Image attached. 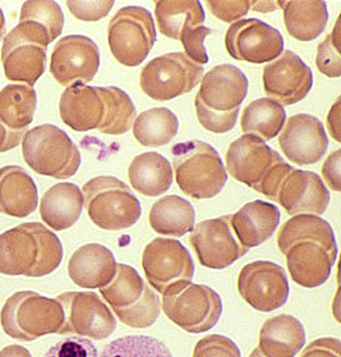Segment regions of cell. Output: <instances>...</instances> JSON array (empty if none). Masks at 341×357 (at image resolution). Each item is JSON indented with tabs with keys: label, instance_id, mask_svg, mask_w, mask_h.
Returning a JSON list of instances; mask_svg holds the SVG:
<instances>
[{
	"label": "cell",
	"instance_id": "21",
	"mask_svg": "<svg viewBox=\"0 0 341 357\" xmlns=\"http://www.w3.org/2000/svg\"><path fill=\"white\" fill-rule=\"evenodd\" d=\"M247 92L245 73L231 64H222L202 77L196 98L211 112H230L239 109Z\"/></svg>",
	"mask_w": 341,
	"mask_h": 357
},
{
	"label": "cell",
	"instance_id": "20",
	"mask_svg": "<svg viewBox=\"0 0 341 357\" xmlns=\"http://www.w3.org/2000/svg\"><path fill=\"white\" fill-rule=\"evenodd\" d=\"M276 202L288 215H324L330 203V193L317 174L293 170L277 192Z\"/></svg>",
	"mask_w": 341,
	"mask_h": 357
},
{
	"label": "cell",
	"instance_id": "39",
	"mask_svg": "<svg viewBox=\"0 0 341 357\" xmlns=\"http://www.w3.org/2000/svg\"><path fill=\"white\" fill-rule=\"evenodd\" d=\"M113 310L115 312L117 318L128 327L147 328L151 327L159 318L161 305L155 291L147 284H145V290L141 298H138L133 305Z\"/></svg>",
	"mask_w": 341,
	"mask_h": 357
},
{
	"label": "cell",
	"instance_id": "3",
	"mask_svg": "<svg viewBox=\"0 0 341 357\" xmlns=\"http://www.w3.org/2000/svg\"><path fill=\"white\" fill-rule=\"evenodd\" d=\"M225 160L226 174L273 202L284 178L294 170L275 149L249 134L230 144Z\"/></svg>",
	"mask_w": 341,
	"mask_h": 357
},
{
	"label": "cell",
	"instance_id": "10",
	"mask_svg": "<svg viewBox=\"0 0 341 357\" xmlns=\"http://www.w3.org/2000/svg\"><path fill=\"white\" fill-rule=\"evenodd\" d=\"M203 67L183 52H170L149 61L141 70V89L155 101H169L189 93L203 77Z\"/></svg>",
	"mask_w": 341,
	"mask_h": 357
},
{
	"label": "cell",
	"instance_id": "35",
	"mask_svg": "<svg viewBox=\"0 0 341 357\" xmlns=\"http://www.w3.org/2000/svg\"><path fill=\"white\" fill-rule=\"evenodd\" d=\"M104 97L105 115L99 132L108 135H122L133 127L136 109L131 97L117 87H100Z\"/></svg>",
	"mask_w": 341,
	"mask_h": 357
},
{
	"label": "cell",
	"instance_id": "19",
	"mask_svg": "<svg viewBox=\"0 0 341 357\" xmlns=\"http://www.w3.org/2000/svg\"><path fill=\"white\" fill-rule=\"evenodd\" d=\"M46 50V47L32 41L15 26L4 38L0 52L8 81L34 87L44 75Z\"/></svg>",
	"mask_w": 341,
	"mask_h": 357
},
{
	"label": "cell",
	"instance_id": "37",
	"mask_svg": "<svg viewBox=\"0 0 341 357\" xmlns=\"http://www.w3.org/2000/svg\"><path fill=\"white\" fill-rule=\"evenodd\" d=\"M99 357H174L170 350L151 335H126L105 346Z\"/></svg>",
	"mask_w": 341,
	"mask_h": 357
},
{
	"label": "cell",
	"instance_id": "32",
	"mask_svg": "<svg viewBox=\"0 0 341 357\" xmlns=\"http://www.w3.org/2000/svg\"><path fill=\"white\" fill-rule=\"evenodd\" d=\"M159 31L166 38L179 40L186 29L201 27L205 22V10L200 1L164 0L155 3Z\"/></svg>",
	"mask_w": 341,
	"mask_h": 357
},
{
	"label": "cell",
	"instance_id": "5",
	"mask_svg": "<svg viewBox=\"0 0 341 357\" xmlns=\"http://www.w3.org/2000/svg\"><path fill=\"white\" fill-rule=\"evenodd\" d=\"M0 321L10 338L31 342L46 335H59L64 312L57 298H45L34 291H20L7 298Z\"/></svg>",
	"mask_w": 341,
	"mask_h": 357
},
{
	"label": "cell",
	"instance_id": "28",
	"mask_svg": "<svg viewBox=\"0 0 341 357\" xmlns=\"http://www.w3.org/2000/svg\"><path fill=\"white\" fill-rule=\"evenodd\" d=\"M129 183L138 193L146 197H159L173 184L171 165L156 152H146L134 157L128 167Z\"/></svg>",
	"mask_w": 341,
	"mask_h": 357
},
{
	"label": "cell",
	"instance_id": "6",
	"mask_svg": "<svg viewBox=\"0 0 341 357\" xmlns=\"http://www.w3.org/2000/svg\"><path fill=\"white\" fill-rule=\"evenodd\" d=\"M22 155L31 170L59 180L72 178L81 165V153L73 141L52 124H43L24 133Z\"/></svg>",
	"mask_w": 341,
	"mask_h": 357
},
{
	"label": "cell",
	"instance_id": "1",
	"mask_svg": "<svg viewBox=\"0 0 341 357\" xmlns=\"http://www.w3.org/2000/svg\"><path fill=\"white\" fill-rule=\"evenodd\" d=\"M277 246L285 258L290 277L305 289L326 282L334 267L338 246L331 225L319 216L297 215L284 223Z\"/></svg>",
	"mask_w": 341,
	"mask_h": 357
},
{
	"label": "cell",
	"instance_id": "18",
	"mask_svg": "<svg viewBox=\"0 0 341 357\" xmlns=\"http://www.w3.org/2000/svg\"><path fill=\"white\" fill-rule=\"evenodd\" d=\"M282 153L293 164L314 165L321 161L328 147L325 128L310 114H297L285 120L279 137Z\"/></svg>",
	"mask_w": 341,
	"mask_h": 357
},
{
	"label": "cell",
	"instance_id": "53",
	"mask_svg": "<svg viewBox=\"0 0 341 357\" xmlns=\"http://www.w3.org/2000/svg\"><path fill=\"white\" fill-rule=\"evenodd\" d=\"M4 35H6V17L0 8V41L3 40Z\"/></svg>",
	"mask_w": 341,
	"mask_h": 357
},
{
	"label": "cell",
	"instance_id": "54",
	"mask_svg": "<svg viewBox=\"0 0 341 357\" xmlns=\"http://www.w3.org/2000/svg\"><path fill=\"white\" fill-rule=\"evenodd\" d=\"M249 357H265L262 354H261L259 349H256V350L253 351L252 354H251V356Z\"/></svg>",
	"mask_w": 341,
	"mask_h": 357
},
{
	"label": "cell",
	"instance_id": "45",
	"mask_svg": "<svg viewBox=\"0 0 341 357\" xmlns=\"http://www.w3.org/2000/svg\"><path fill=\"white\" fill-rule=\"evenodd\" d=\"M68 9L77 20L85 22H97L109 15L114 7L113 0H92V1H75L68 0Z\"/></svg>",
	"mask_w": 341,
	"mask_h": 357
},
{
	"label": "cell",
	"instance_id": "49",
	"mask_svg": "<svg viewBox=\"0 0 341 357\" xmlns=\"http://www.w3.org/2000/svg\"><path fill=\"white\" fill-rule=\"evenodd\" d=\"M26 132H12L0 123V153L15 149L21 141Z\"/></svg>",
	"mask_w": 341,
	"mask_h": 357
},
{
	"label": "cell",
	"instance_id": "52",
	"mask_svg": "<svg viewBox=\"0 0 341 357\" xmlns=\"http://www.w3.org/2000/svg\"><path fill=\"white\" fill-rule=\"evenodd\" d=\"M280 8V1H251V9L259 13L275 12Z\"/></svg>",
	"mask_w": 341,
	"mask_h": 357
},
{
	"label": "cell",
	"instance_id": "24",
	"mask_svg": "<svg viewBox=\"0 0 341 357\" xmlns=\"http://www.w3.org/2000/svg\"><path fill=\"white\" fill-rule=\"evenodd\" d=\"M117 261L112 252L100 244L81 246L68 261V275L82 289H101L115 275Z\"/></svg>",
	"mask_w": 341,
	"mask_h": 357
},
{
	"label": "cell",
	"instance_id": "9",
	"mask_svg": "<svg viewBox=\"0 0 341 357\" xmlns=\"http://www.w3.org/2000/svg\"><path fill=\"white\" fill-rule=\"evenodd\" d=\"M165 315L188 333H203L216 326L223 312L222 298L205 284L187 283L163 295Z\"/></svg>",
	"mask_w": 341,
	"mask_h": 357
},
{
	"label": "cell",
	"instance_id": "22",
	"mask_svg": "<svg viewBox=\"0 0 341 357\" xmlns=\"http://www.w3.org/2000/svg\"><path fill=\"white\" fill-rule=\"evenodd\" d=\"M60 119L75 132L99 129L105 115L104 97L100 87L82 83L69 86L59 101Z\"/></svg>",
	"mask_w": 341,
	"mask_h": 357
},
{
	"label": "cell",
	"instance_id": "47",
	"mask_svg": "<svg viewBox=\"0 0 341 357\" xmlns=\"http://www.w3.org/2000/svg\"><path fill=\"white\" fill-rule=\"evenodd\" d=\"M341 342L338 338H319L312 341L300 357H341Z\"/></svg>",
	"mask_w": 341,
	"mask_h": 357
},
{
	"label": "cell",
	"instance_id": "12",
	"mask_svg": "<svg viewBox=\"0 0 341 357\" xmlns=\"http://www.w3.org/2000/svg\"><path fill=\"white\" fill-rule=\"evenodd\" d=\"M64 312L59 335H75L101 341L112 335L117 320L95 292L69 291L57 298Z\"/></svg>",
	"mask_w": 341,
	"mask_h": 357
},
{
	"label": "cell",
	"instance_id": "33",
	"mask_svg": "<svg viewBox=\"0 0 341 357\" xmlns=\"http://www.w3.org/2000/svg\"><path fill=\"white\" fill-rule=\"evenodd\" d=\"M286 120V114L282 105L262 97L252 101L245 109L240 119L243 133L270 141L279 135Z\"/></svg>",
	"mask_w": 341,
	"mask_h": 357
},
{
	"label": "cell",
	"instance_id": "7",
	"mask_svg": "<svg viewBox=\"0 0 341 357\" xmlns=\"http://www.w3.org/2000/svg\"><path fill=\"white\" fill-rule=\"evenodd\" d=\"M82 195L89 220L103 230H124L141 217V204L137 197L114 176L91 178L82 188Z\"/></svg>",
	"mask_w": 341,
	"mask_h": 357
},
{
	"label": "cell",
	"instance_id": "43",
	"mask_svg": "<svg viewBox=\"0 0 341 357\" xmlns=\"http://www.w3.org/2000/svg\"><path fill=\"white\" fill-rule=\"evenodd\" d=\"M192 357H240V351L228 337L211 335L196 343Z\"/></svg>",
	"mask_w": 341,
	"mask_h": 357
},
{
	"label": "cell",
	"instance_id": "44",
	"mask_svg": "<svg viewBox=\"0 0 341 357\" xmlns=\"http://www.w3.org/2000/svg\"><path fill=\"white\" fill-rule=\"evenodd\" d=\"M44 357H99V351L87 338L72 335L61 338Z\"/></svg>",
	"mask_w": 341,
	"mask_h": 357
},
{
	"label": "cell",
	"instance_id": "8",
	"mask_svg": "<svg viewBox=\"0 0 341 357\" xmlns=\"http://www.w3.org/2000/svg\"><path fill=\"white\" fill-rule=\"evenodd\" d=\"M108 43L113 56L122 66H140L156 43L152 15L142 7L120 8L108 26Z\"/></svg>",
	"mask_w": 341,
	"mask_h": 357
},
{
	"label": "cell",
	"instance_id": "29",
	"mask_svg": "<svg viewBox=\"0 0 341 357\" xmlns=\"http://www.w3.org/2000/svg\"><path fill=\"white\" fill-rule=\"evenodd\" d=\"M284 23L290 36L302 43L313 41L326 29L325 1H280Z\"/></svg>",
	"mask_w": 341,
	"mask_h": 357
},
{
	"label": "cell",
	"instance_id": "11",
	"mask_svg": "<svg viewBox=\"0 0 341 357\" xmlns=\"http://www.w3.org/2000/svg\"><path fill=\"white\" fill-rule=\"evenodd\" d=\"M142 268L150 287L166 294L192 281L194 263L184 245L173 238H156L142 254Z\"/></svg>",
	"mask_w": 341,
	"mask_h": 357
},
{
	"label": "cell",
	"instance_id": "36",
	"mask_svg": "<svg viewBox=\"0 0 341 357\" xmlns=\"http://www.w3.org/2000/svg\"><path fill=\"white\" fill-rule=\"evenodd\" d=\"M145 290V282L138 272L131 267L119 263L112 281L100 289V295L112 309H122L133 305L141 298Z\"/></svg>",
	"mask_w": 341,
	"mask_h": 357
},
{
	"label": "cell",
	"instance_id": "48",
	"mask_svg": "<svg viewBox=\"0 0 341 357\" xmlns=\"http://www.w3.org/2000/svg\"><path fill=\"white\" fill-rule=\"evenodd\" d=\"M340 164L341 151L336 149L334 153L327 157L325 164L322 166V176L327 186L334 190L340 192Z\"/></svg>",
	"mask_w": 341,
	"mask_h": 357
},
{
	"label": "cell",
	"instance_id": "26",
	"mask_svg": "<svg viewBox=\"0 0 341 357\" xmlns=\"http://www.w3.org/2000/svg\"><path fill=\"white\" fill-rule=\"evenodd\" d=\"M304 344L303 324L288 314L267 319L261 328L259 351L265 357H294Z\"/></svg>",
	"mask_w": 341,
	"mask_h": 357
},
{
	"label": "cell",
	"instance_id": "15",
	"mask_svg": "<svg viewBox=\"0 0 341 357\" xmlns=\"http://www.w3.org/2000/svg\"><path fill=\"white\" fill-rule=\"evenodd\" d=\"M100 52L91 38L69 35L60 38L52 50L50 73L61 86L87 84L99 72Z\"/></svg>",
	"mask_w": 341,
	"mask_h": 357
},
{
	"label": "cell",
	"instance_id": "50",
	"mask_svg": "<svg viewBox=\"0 0 341 357\" xmlns=\"http://www.w3.org/2000/svg\"><path fill=\"white\" fill-rule=\"evenodd\" d=\"M327 128L335 141L340 142V98L335 101L327 115Z\"/></svg>",
	"mask_w": 341,
	"mask_h": 357
},
{
	"label": "cell",
	"instance_id": "23",
	"mask_svg": "<svg viewBox=\"0 0 341 357\" xmlns=\"http://www.w3.org/2000/svg\"><path fill=\"white\" fill-rule=\"evenodd\" d=\"M229 222L239 244L248 250L274 235L280 223V211L271 203L253 201L230 215Z\"/></svg>",
	"mask_w": 341,
	"mask_h": 357
},
{
	"label": "cell",
	"instance_id": "41",
	"mask_svg": "<svg viewBox=\"0 0 341 357\" xmlns=\"http://www.w3.org/2000/svg\"><path fill=\"white\" fill-rule=\"evenodd\" d=\"M194 106H196V112H197V118L201 126L212 133H226L237 124L239 109L230 112H211L208 107L201 104L197 98L194 100Z\"/></svg>",
	"mask_w": 341,
	"mask_h": 357
},
{
	"label": "cell",
	"instance_id": "46",
	"mask_svg": "<svg viewBox=\"0 0 341 357\" xmlns=\"http://www.w3.org/2000/svg\"><path fill=\"white\" fill-rule=\"evenodd\" d=\"M210 12L225 23L237 22L245 17L251 9V1H222V0H208L206 3Z\"/></svg>",
	"mask_w": 341,
	"mask_h": 357
},
{
	"label": "cell",
	"instance_id": "51",
	"mask_svg": "<svg viewBox=\"0 0 341 357\" xmlns=\"http://www.w3.org/2000/svg\"><path fill=\"white\" fill-rule=\"evenodd\" d=\"M0 357H32L30 351L20 344H10L0 351Z\"/></svg>",
	"mask_w": 341,
	"mask_h": 357
},
{
	"label": "cell",
	"instance_id": "16",
	"mask_svg": "<svg viewBox=\"0 0 341 357\" xmlns=\"http://www.w3.org/2000/svg\"><path fill=\"white\" fill-rule=\"evenodd\" d=\"M262 82L267 98L284 107L297 104L311 92L313 75L300 56L285 50L263 68Z\"/></svg>",
	"mask_w": 341,
	"mask_h": 357
},
{
	"label": "cell",
	"instance_id": "13",
	"mask_svg": "<svg viewBox=\"0 0 341 357\" xmlns=\"http://www.w3.org/2000/svg\"><path fill=\"white\" fill-rule=\"evenodd\" d=\"M225 47L233 59L252 64L271 63L284 52L280 31L257 18L239 20L225 33Z\"/></svg>",
	"mask_w": 341,
	"mask_h": 357
},
{
	"label": "cell",
	"instance_id": "31",
	"mask_svg": "<svg viewBox=\"0 0 341 357\" xmlns=\"http://www.w3.org/2000/svg\"><path fill=\"white\" fill-rule=\"evenodd\" d=\"M38 106L34 87L8 84L0 91V123L12 132H27Z\"/></svg>",
	"mask_w": 341,
	"mask_h": 357
},
{
	"label": "cell",
	"instance_id": "34",
	"mask_svg": "<svg viewBox=\"0 0 341 357\" xmlns=\"http://www.w3.org/2000/svg\"><path fill=\"white\" fill-rule=\"evenodd\" d=\"M133 137L143 147H163L177 135L178 118L166 107L143 112L134 119Z\"/></svg>",
	"mask_w": 341,
	"mask_h": 357
},
{
	"label": "cell",
	"instance_id": "27",
	"mask_svg": "<svg viewBox=\"0 0 341 357\" xmlns=\"http://www.w3.org/2000/svg\"><path fill=\"white\" fill-rule=\"evenodd\" d=\"M83 195L81 189L72 183L52 185L41 198L40 216L52 230L71 229L81 217Z\"/></svg>",
	"mask_w": 341,
	"mask_h": 357
},
{
	"label": "cell",
	"instance_id": "4",
	"mask_svg": "<svg viewBox=\"0 0 341 357\" xmlns=\"http://www.w3.org/2000/svg\"><path fill=\"white\" fill-rule=\"evenodd\" d=\"M173 169L179 189L193 199H210L223 190L228 180L216 149L202 141L179 143L171 149Z\"/></svg>",
	"mask_w": 341,
	"mask_h": 357
},
{
	"label": "cell",
	"instance_id": "40",
	"mask_svg": "<svg viewBox=\"0 0 341 357\" xmlns=\"http://www.w3.org/2000/svg\"><path fill=\"white\" fill-rule=\"evenodd\" d=\"M340 38V18H338L334 30L319 43L316 55V67L328 78L341 75Z\"/></svg>",
	"mask_w": 341,
	"mask_h": 357
},
{
	"label": "cell",
	"instance_id": "14",
	"mask_svg": "<svg viewBox=\"0 0 341 357\" xmlns=\"http://www.w3.org/2000/svg\"><path fill=\"white\" fill-rule=\"evenodd\" d=\"M238 291L253 309L268 312L286 303L289 282L282 266L273 261H252L245 264L238 275Z\"/></svg>",
	"mask_w": 341,
	"mask_h": 357
},
{
	"label": "cell",
	"instance_id": "2",
	"mask_svg": "<svg viewBox=\"0 0 341 357\" xmlns=\"http://www.w3.org/2000/svg\"><path fill=\"white\" fill-rule=\"evenodd\" d=\"M59 238L38 222H24L0 235V273L44 277L59 267Z\"/></svg>",
	"mask_w": 341,
	"mask_h": 357
},
{
	"label": "cell",
	"instance_id": "30",
	"mask_svg": "<svg viewBox=\"0 0 341 357\" xmlns=\"http://www.w3.org/2000/svg\"><path fill=\"white\" fill-rule=\"evenodd\" d=\"M194 208L178 195H168L154 203L150 211V226L159 235L182 238L194 227Z\"/></svg>",
	"mask_w": 341,
	"mask_h": 357
},
{
	"label": "cell",
	"instance_id": "38",
	"mask_svg": "<svg viewBox=\"0 0 341 357\" xmlns=\"http://www.w3.org/2000/svg\"><path fill=\"white\" fill-rule=\"evenodd\" d=\"M35 23L50 36L52 41L59 38L64 27V15L57 1L29 0L21 8L20 22Z\"/></svg>",
	"mask_w": 341,
	"mask_h": 357
},
{
	"label": "cell",
	"instance_id": "42",
	"mask_svg": "<svg viewBox=\"0 0 341 357\" xmlns=\"http://www.w3.org/2000/svg\"><path fill=\"white\" fill-rule=\"evenodd\" d=\"M208 35H211V30L208 27L201 26L194 29H186L179 36V40L184 47L187 58L201 67L208 63V55L205 49V38Z\"/></svg>",
	"mask_w": 341,
	"mask_h": 357
},
{
	"label": "cell",
	"instance_id": "17",
	"mask_svg": "<svg viewBox=\"0 0 341 357\" xmlns=\"http://www.w3.org/2000/svg\"><path fill=\"white\" fill-rule=\"evenodd\" d=\"M189 243L201 266L210 269H224L247 254L230 227L229 215L206 220L192 229Z\"/></svg>",
	"mask_w": 341,
	"mask_h": 357
},
{
	"label": "cell",
	"instance_id": "25",
	"mask_svg": "<svg viewBox=\"0 0 341 357\" xmlns=\"http://www.w3.org/2000/svg\"><path fill=\"white\" fill-rule=\"evenodd\" d=\"M38 204V188L21 166L0 169V213L23 218L34 213Z\"/></svg>",
	"mask_w": 341,
	"mask_h": 357
}]
</instances>
